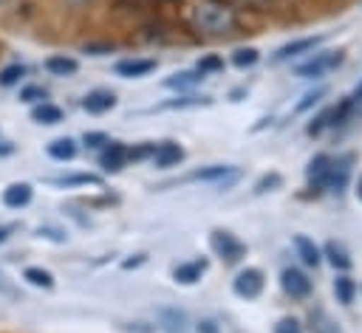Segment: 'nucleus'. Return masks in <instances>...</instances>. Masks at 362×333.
Returning <instances> with one entry per match:
<instances>
[{
    "label": "nucleus",
    "mask_w": 362,
    "mask_h": 333,
    "mask_svg": "<svg viewBox=\"0 0 362 333\" xmlns=\"http://www.w3.org/2000/svg\"><path fill=\"white\" fill-rule=\"evenodd\" d=\"M113 107H116V93H113V90H105V87H96V90H90V93L82 99V110H88V113H93V116L107 113V110H113Z\"/></svg>",
    "instance_id": "7"
},
{
    "label": "nucleus",
    "mask_w": 362,
    "mask_h": 333,
    "mask_svg": "<svg viewBox=\"0 0 362 333\" xmlns=\"http://www.w3.org/2000/svg\"><path fill=\"white\" fill-rule=\"evenodd\" d=\"M8 152H14L11 141H0V155H8Z\"/></svg>",
    "instance_id": "40"
},
{
    "label": "nucleus",
    "mask_w": 362,
    "mask_h": 333,
    "mask_svg": "<svg viewBox=\"0 0 362 333\" xmlns=\"http://www.w3.org/2000/svg\"><path fill=\"white\" fill-rule=\"evenodd\" d=\"M25 73H28L25 65H20V62H11V65L0 68V87H14V85H20V79H23Z\"/></svg>",
    "instance_id": "25"
},
{
    "label": "nucleus",
    "mask_w": 362,
    "mask_h": 333,
    "mask_svg": "<svg viewBox=\"0 0 362 333\" xmlns=\"http://www.w3.org/2000/svg\"><path fill=\"white\" fill-rule=\"evenodd\" d=\"M348 175H351V166L345 161H331V169H328V178H325V186L331 192H342L345 183H348Z\"/></svg>",
    "instance_id": "20"
},
{
    "label": "nucleus",
    "mask_w": 362,
    "mask_h": 333,
    "mask_svg": "<svg viewBox=\"0 0 362 333\" xmlns=\"http://www.w3.org/2000/svg\"><path fill=\"white\" fill-rule=\"evenodd\" d=\"M334 293H337V299L342 302V305H351L354 302V293H356V285H354V279L351 277H337L334 279Z\"/></svg>",
    "instance_id": "26"
},
{
    "label": "nucleus",
    "mask_w": 362,
    "mask_h": 333,
    "mask_svg": "<svg viewBox=\"0 0 362 333\" xmlns=\"http://www.w3.org/2000/svg\"><path fill=\"white\" fill-rule=\"evenodd\" d=\"M280 183H283V178H280L277 172H269V175H263V178L255 183V195H266V192H274V189H280Z\"/></svg>",
    "instance_id": "30"
},
{
    "label": "nucleus",
    "mask_w": 362,
    "mask_h": 333,
    "mask_svg": "<svg viewBox=\"0 0 362 333\" xmlns=\"http://www.w3.org/2000/svg\"><path fill=\"white\" fill-rule=\"evenodd\" d=\"M31 119L37 124H59L65 119V113H62V107H57L51 102H40V104L31 107Z\"/></svg>",
    "instance_id": "17"
},
{
    "label": "nucleus",
    "mask_w": 362,
    "mask_h": 333,
    "mask_svg": "<svg viewBox=\"0 0 362 333\" xmlns=\"http://www.w3.org/2000/svg\"><path fill=\"white\" fill-rule=\"evenodd\" d=\"M328 169H331V158H328V155H317V158L308 164V169H305L308 183H314V186H325Z\"/></svg>",
    "instance_id": "21"
},
{
    "label": "nucleus",
    "mask_w": 362,
    "mask_h": 333,
    "mask_svg": "<svg viewBox=\"0 0 362 333\" xmlns=\"http://www.w3.org/2000/svg\"><path fill=\"white\" fill-rule=\"evenodd\" d=\"M320 96H322V90H314V93H305V96H303V102H300V104H297L294 110H297V113H303V110H308L311 104H317V102H320Z\"/></svg>",
    "instance_id": "36"
},
{
    "label": "nucleus",
    "mask_w": 362,
    "mask_h": 333,
    "mask_svg": "<svg viewBox=\"0 0 362 333\" xmlns=\"http://www.w3.org/2000/svg\"><path fill=\"white\" fill-rule=\"evenodd\" d=\"M23 279L28 282V285H34V288H54V274L51 271H45V268H40V265H28L25 271H23Z\"/></svg>",
    "instance_id": "23"
},
{
    "label": "nucleus",
    "mask_w": 362,
    "mask_h": 333,
    "mask_svg": "<svg viewBox=\"0 0 362 333\" xmlns=\"http://www.w3.org/2000/svg\"><path fill=\"white\" fill-rule=\"evenodd\" d=\"M348 99H351V104H354V107H356V104H362V85H359V87H356V90H354Z\"/></svg>",
    "instance_id": "39"
},
{
    "label": "nucleus",
    "mask_w": 362,
    "mask_h": 333,
    "mask_svg": "<svg viewBox=\"0 0 362 333\" xmlns=\"http://www.w3.org/2000/svg\"><path fill=\"white\" fill-rule=\"evenodd\" d=\"M45 99H48V90L42 85H25V87H20V102H25V104H40Z\"/></svg>",
    "instance_id": "28"
},
{
    "label": "nucleus",
    "mask_w": 362,
    "mask_h": 333,
    "mask_svg": "<svg viewBox=\"0 0 362 333\" xmlns=\"http://www.w3.org/2000/svg\"><path fill=\"white\" fill-rule=\"evenodd\" d=\"M249 3H257V0H249Z\"/></svg>",
    "instance_id": "45"
},
{
    "label": "nucleus",
    "mask_w": 362,
    "mask_h": 333,
    "mask_svg": "<svg viewBox=\"0 0 362 333\" xmlns=\"http://www.w3.org/2000/svg\"><path fill=\"white\" fill-rule=\"evenodd\" d=\"M122 330H130V333H156L158 327L156 325H144V322H127V325H119Z\"/></svg>",
    "instance_id": "35"
},
{
    "label": "nucleus",
    "mask_w": 362,
    "mask_h": 333,
    "mask_svg": "<svg viewBox=\"0 0 362 333\" xmlns=\"http://www.w3.org/2000/svg\"><path fill=\"white\" fill-rule=\"evenodd\" d=\"M257 59H260L257 48H238V51L232 54V62H235L238 68H252Z\"/></svg>",
    "instance_id": "29"
},
{
    "label": "nucleus",
    "mask_w": 362,
    "mask_h": 333,
    "mask_svg": "<svg viewBox=\"0 0 362 333\" xmlns=\"http://www.w3.org/2000/svg\"><path fill=\"white\" fill-rule=\"evenodd\" d=\"M206 76L195 68V71H178V73H173V76H167L164 79V85L167 87H173V90H189V87H195L198 82H204Z\"/></svg>",
    "instance_id": "16"
},
{
    "label": "nucleus",
    "mask_w": 362,
    "mask_h": 333,
    "mask_svg": "<svg viewBox=\"0 0 362 333\" xmlns=\"http://www.w3.org/2000/svg\"><path fill=\"white\" fill-rule=\"evenodd\" d=\"M198 104H209V99L206 96H181V99L164 102L161 107H198Z\"/></svg>",
    "instance_id": "32"
},
{
    "label": "nucleus",
    "mask_w": 362,
    "mask_h": 333,
    "mask_svg": "<svg viewBox=\"0 0 362 333\" xmlns=\"http://www.w3.org/2000/svg\"><path fill=\"white\" fill-rule=\"evenodd\" d=\"M51 183H57V186H88V183H99V178L96 175H88V172H76V175L51 178Z\"/></svg>",
    "instance_id": "27"
},
{
    "label": "nucleus",
    "mask_w": 362,
    "mask_h": 333,
    "mask_svg": "<svg viewBox=\"0 0 362 333\" xmlns=\"http://www.w3.org/2000/svg\"><path fill=\"white\" fill-rule=\"evenodd\" d=\"M274 333H303V327H300V322H297V319L283 316V319L274 325Z\"/></svg>",
    "instance_id": "34"
},
{
    "label": "nucleus",
    "mask_w": 362,
    "mask_h": 333,
    "mask_svg": "<svg viewBox=\"0 0 362 333\" xmlns=\"http://www.w3.org/2000/svg\"><path fill=\"white\" fill-rule=\"evenodd\" d=\"M209 246H212V251L223 260V262H240L243 260V254H246V246L232 234V231H226V229H215L212 234H209Z\"/></svg>",
    "instance_id": "4"
},
{
    "label": "nucleus",
    "mask_w": 362,
    "mask_h": 333,
    "mask_svg": "<svg viewBox=\"0 0 362 333\" xmlns=\"http://www.w3.org/2000/svg\"><path fill=\"white\" fill-rule=\"evenodd\" d=\"M356 198L362 200V175H359V183H356Z\"/></svg>",
    "instance_id": "42"
},
{
    "label": "nucleus",
    "mask_w": 362,
    "mask_h": 333,
    "mask_svg": "<svg viewBox=\"0 0 362 333\" xmlns=\"http://www.w3.org/2000/svg\"><path fill=\"white\" fill-rule=\"evenodd\" d=\"M8 234H11V226H0V243H6Z\"/></svg>",
    "instance_id": "41"
},
{
    "label": "nucleus",
    "mask_w": 362,
    "mask_h": 333,
    "mask_svg": "<svg viewBox=\"0 0 362 333\" xmlns=\"http://www.w3.org/2000/svg\"><path fill=\"white\" fill-rule=\"evenodd\" d=\"M325 257H328V262L334 265V268H339V271H348L351 268V257H348V251L339 246V243H328L325 246Z\"/></svg>",
    "instance_id": "24"
},
{
    "label": "nucleus",
    "mask_w": 362,
    "mask_h": 333,
    "mask_svg": "<svg viewBox=\"0 0 362 333\" xmlns=\"http://www.w3.org/2000/svg\"><path fill=\"white\" fill-rule=\"evenodd\" d=\"M192 20L201 31L206 34H229L235 28V14L232 8H223V6H212V3H204L192 11Z\"/></svg>",
    "instance_id": "1"
},
{
    "label": "nucleus",
    "mask_w": 362,
    "mask_h": 333,
    "mask_svg": "<svg viewBox=\"0 0 362 333\" xmlns=\"http://www.w3.org/2000/svg\"><path fill=\"white\" fill-rule=\"evenodd\" d=\"M294 248H297V257H300L305 265H311V268H317V265H320V248L314 246V240H311V237L297 234V237H294Z\"/></svg>",
    "instance_id": "19"
},
{
    "label": "nucleus",
    "mask_w": 362,
    "mask_h": 333,
    "mask_svg": "<svg viewBox=\"0 0 362 333\" xmlns=\"http://www.w3.org/2000/svg\"><path fill=\"white\" fill-rule=\"evenodd\" d=\"M266 279H263V271L260 268H243L235 279H232V291L240 296V299H257L260 291H263Z\"/></svg>",
    "instance_id": "5"
},
{
    "label": "nucleus",
    "mask_w": 362,
    "mask_h": 333,
    "mask_svg": "<svg viewBox=\"0 0 362 333\" xmlns=\"http://www.w3.org/2000/svg\"><path fill=\"white\" fill-rule=\"evenodd\" d=\"M280 285L291 299H305L311 293V279L300 271V268H283L280 274Z\"/></svg>",
    "instance_id": "6"
},
{
    "label": "nucleus",
    "mask_w": 362,
    "mask_h": 333,
    "mask_svg": "<svg viewBox=\"0 0 362 333\" xmlns=\"http://www.w3.org/2000/svg\"><path fill=\"white\" fill-rule=\"evenodd\" d=\"M48 155L54 158V161H71L74 155H76V141L74 138H54L51 144H48Z\"/></svg>",
    "instance_id": "22"
},
{
    "label": "nucleus",
    "mask_w": 362,
    "mask_h": 333,
    "mask_svg": "<svg viewBox=\"0 0 362 333\" xmlns=\"http://www.w3.org/2000/svg\"><path fill=\"white\" fill-rule=\"evenodd\" d=\"M153 164L158 169H170V166H178L184 161V150L175 144V141H161L156 150H153Z\"/></svg>",
    "instance_id": "8"
},
{
    "label": "nucleus",
    "mask_w": 362,
    "mask_h": 333,
    "mask_svg": "<svg viewBox=\"0 0 362 333\" xmlns=\"http://www.w3.org/2000/svg\"><path fill=\"white\" fill-rule=\"evenodd\" d=\"M156 327H164L167 333H187V316L175 308H161Z\"/></svg>",
    "instance_id": "15"
},
{
    "label": "nucleus",
    "mask_w": 362,
    "mask_h": 333,
    "mask_svg": "<svg viewBox=\"0 0 362 333\" xmlns=\"http://www.w3.org/2000/svg\"><path fill=\"white\" fill-rule=\"evenodd\" d=\"M187 181H201V183H212L218 189H229V186H235L240 181V169L229 166V164H209V166L192 169L187 175Z\"/></svg>",
    "instance_id": "2"
},
{
    "label": "nucleus",
    "mask_w": 362,
    "mask_h": 333,
    "mask_svg": "<svg viewBox=\"0 0 362 333\" xmlns=\"http://www.w3.org/2000/svg\"><path fill=\"white\" fill-rule=\"evenodd\" d=\"M68 3H71V6H82L85 0H68Z\"/></svg>",
    "instance_id": "43"
},
{
    "label": "nucleus",
    "mask_w": 362,
    "mask_h": 333,
    "mask_svg": "<svg viewBox=\"0 0 362 333\" xmlns=\"http://www.w3.org/2000/svg\"><path fill=\"white\" fill-rule=\"evenodd\" d=\"M198 333H221V327H218L215 319H201L198 322Z\"/></svg>",
    "instance_id": "37"
},
{
    "label": "nucleus",
    "mask_w": 362,
    "mask_h": 333,
    "mask_svg": "<svg viewBox=\"0 0 362 333\" xmlns=\"http://www.w3.org/2000/svg\"><path fill=\"white\" fill-rule=\"evenodd\" d=\"M37 234H40V237H51V240H57V243H62V240H65V231H57V229H48V226H45V229H40Z\"/></svg>",
    "instance_id": "38"
},
{
    "label": "nucleus",
    "mask_w": 362,
    "mask_h": 333,
    "mask_svg": "<svg viewBox=\"0 0 362 333\" xmlns=\"http://www.w3.org/2000/svg\"><path fill=\"white\" fill-rule=\"evenodd\" d=\"M322 42V37H303V40H294V42H286L277 54H274V62H286V59H294L305 51H314L317 45Z\"/></svg>",
    "instance_id": "12"
},
{
    "label": "nucleus",
    "mask_w": 362,
    "mask_h": 333,
    "mask_svg": "<svg viewBox=\"0 0 362 333\" xmlns=\"http://www.w3.org/2000/svg\"><path fill=\"white\" fill-rule=\"evenodd\" d=\"M150 71H156V59H122V62H116V73L124 79H141Z\"/></svg>",
    "instance_id": "13"
},
{
    "label": "nucleus",
    "mask_w": 362,
    "mask_h": 333,
    "mask_svg": "<svg viewBox=\"0 0 362 333\" xmlns=\"http://www.w3.org/2000/svg\"><path fill=\"white\" fill-rule=\"evenodd\" d=\"M45 71L51 76H74L79 71V62L74 56H65V54H54L45 59Z\"/></svg>",
    "instance_id": "14"
},
{
    "label": "nucleus",
    "mask_w": 362,
    "mask_h": 333,
    "mask_svg": "<svg viewBox=\"0 0 362 333\" xmlns=\"http://www.w3.org/2000/svg\"><path fill=\"white\" fill-rule=\"evenodd\" d=\"M82 141H85V147H88V150H102V147H107V144H110V138H107L105 133H96V130L85 133V135H82Z\"/></svg>",
    "instance_id": "33"
},
{
    "label": "nucleus",
    "mask_w": 362,
    "mask_h": 333,
    "mask_svg": "<svg viewBox=\"0 0 362 333\" xmlns=\"http://www.w3.org/2000/svg\"><path fill=\"white\" fill-rule=\"evenodd\" d=\"M0 288H6V282H3V274H0Z\"/></svg>",
    "instance_id": "44"
},
{
    "label": "nucleus",
    "mask_w": 362,
    "mask_h": 333,
    "mask_svg": "<svg viewBox=\"0 0 362 333\" xmlns=\"http://www.w3.org/2000/svg\"><path fill=\"white\" fill-rule=\"evenodd\" d=\"M31 198H34V189H31V183H25V181L8 183V186L3 189V206H8V209H23V206L31 203Z\"/></svg>",
    "instance_id": "10"
},
{
    "label": "nucleus",
    "mask_w": 362,
    "mask_h": 333,
    "mask_svg": "<svg viewBox=\"0 0 362 333\" xmlns=\"http://www.w3.org/2000/svg\"><path fill=\"white\" fill-rule=\"evenodd\" d=\"M342 59H345V51H320V54H314L308 62L297 65L294 73H297L300 79H322L325 73H331L334 68H339Z\"/></svg>",
    "instance_id": "3"
},
{
    "label": "nucleus",
    "mask_w": 362,
    "mask_h": 333,
    "mask_svg": "<svg viewBox=\"0 0 362 333\" xmlns=\"http://www.w3.org/2000/svg\"><path fill=\"white\" fill-rule=\"evenodd\" d=\"M206 274V260H189V262H181L173 268V279L181 282V285H195L201 277Z\"/></svg>",
    "instance_id": "11"
},
{
    "label": "nucleus",
    "mask_w": 362,
    "mask_h": 333,
    "mask_svg": "<svg viewBox=\"0 0 362 333\" xmlns=\"http://www.w3.org/2000/svg\"><path fill=\"white\" fill-rule=\"evenodd\" d=\"M124 164H127V147H124L122 141H110V144L102 150V155H99V166H102L105 172H119Z\"/></svg>",
    "instance_id": "9"
},
{
    "label": "nucleus",
    "mask_w": 362,
    "mask_h": 333,
    "mask_svg": "<svg viewBox=\"0 0 362 333\" xmlns=\"http://www.w3.org/2000/svg\"><path fill=\"white\" fill-rule=\"evenodd\" d=\"M223 68V59L218 56V54H206V56H201L198 59V71L206 76V73H212V71H221Z\"/></svg>",
    "instance_id": "31"
},
{
    "label": "nucleus",
    "mask_w": 362,
    "mask_h": 333,
    "mask_svg": "<svg viewBox=\"0 0 362 333\" xmlns=\"http://www.w3.org/2000/svg\"><path fill=\"white\" fill-rule=\"evenodd\" d=\"M308 327H311V333H342L339 325L322 308H311L308 310Z\"/></svg>",
    "instance_id": "18"
}]
</instances>
